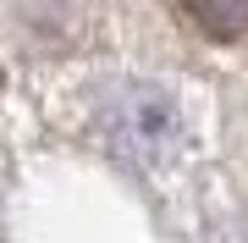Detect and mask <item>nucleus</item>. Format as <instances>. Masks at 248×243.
<instances>
[{
    "label": "nucleus",
    "mask_w": 248,
    "mask_h": 243,
    "mask_svg": "<svg viewBox=\"0 0 248 243\" xmlns=\"http://www.w3.org/2000/svg\"><path fill=\"white\" fill-rule=\"evenodd\" d=\"M177 138V105L155 89H133L110 105V144L138 155V161H155L160 149Z\"/></svg>",
    "instance_id": "f257e3e1"
}]
</instances>
